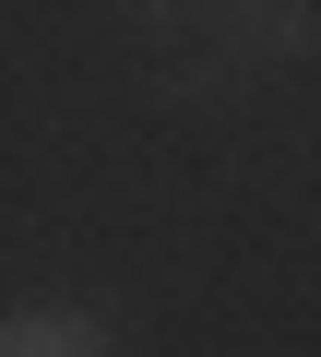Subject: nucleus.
Wrapping results in <instances>:
<instances>
[{
  "instance_id": "f257e3e1",
  "label": "nucleus",
  "mask_w": 321,
  "mask_h": 357,
  "mask_svg": "<svg viewBox=\"0 0 321 357\" xmlns=\"http://www.w3.org/2000/svg\"><path fill=\"white\" fill-rule=\"evenodd\" d=\"M0 357H107V321L95 310H13Z\"/></svg>"
}]
</instances>
